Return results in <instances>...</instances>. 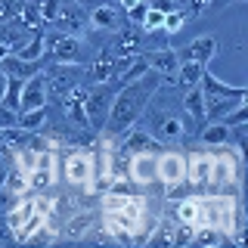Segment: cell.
I'll return each mask as SVG.
<instances>
[{"label": "cell", "instance_id": "obj_1", "mask_svg": "<svg viewBox=\"0 0 248 248\" xmlns=\"http://www.w3.org/2000/svg\"><path fill=\"white\" fill-rule=\"evenodd\" d=\"M165 84V78H161L158 72H146L143 78H137V81H130V84H121L118 90H115V96H112V106H108V118H106V127L108 134H127L134 124L143 118V112H146V106H149V99H152V93Z\"/></svg>", "mask_w": 248, "mask_h": 248}, {"label": "cell", "instance_id": "obj_2", "mask_svg": "<svg viewBox=\"0 0 248 248\" xmlns=\"http://www.w3.org/2000/svg\"><path fill=\"white\" fill-rule=\"evenodd\" d=\"M143 118H146V130H149L161 146H165V143H180V140L192 130V124L183 115V108H180V112H174V108H161L158 103H155V93H152L149 106H146Z\"/></svg>", "mask_w": 248, "mask_h": 248}, {"label": "cell", "instance_id": "obj_3", "mask_svg": "<svg viewBox=\"0 0 248 248\" xmlns=\"http://www.w3.org/2000/svg\"><path fill=\"white\" fill-rule=\"evenodd\" d=\"M118 87H121V84L112 87V81H103V84H90V87L84 90V112H87V127L90 130L99 134V130L106 127L108 106H112V96H115Z\"/></svg>", "mask_w": 248, "mask_h": 248}, {"label": "cell", "instance_id": "obj_4", "mask_svg": "<svg viewBox=\"0 0 248 248\" xmlns=\"http://www.w3.org/2000/svg\"><path fill=\"white\" fill-rule=\"evenodd\" d=\"M93 168H96V158L90 155V149H81V146H75V149L65 152V158H62V177H65L68 186H84L87 192H93Z\"/></svg>", "mask_w": 248, "mask_h": 248}, {"label": "cell", "instance_id": "obj_5", "mask_svg": "<svg viewBox=\"0 0 248 248\" xmlns=\"http://www.w3.org/2000/svg\"><path fill=\"white\" fill-rule=\"evenodd\" d=\"M46 59L53 62H72V65H87L93 59V50L81 34H56L46 46Z\"/></svg>", "mask_w": 248, "mask_h": 248}, {"label": "cell", "instance_id": "obj_6", "mask_svg": "<svg viewBox=\"0 0 248 248\" xmlns=\"http://www.w3.org/2000/svg\"><path fill=\"white\" fill-rule=\"evenodd\" d=\"M155 183H161L165 189H174V186L186 183V158L180 152L161 149L155 155Z\"/></svg>", "mask_w": 248, "mask_h": 248}, {"label": "cell", "instance_id": "obj_7", "mask_svg": "<svg viewBox=\"0 0 248 248\" xmlns=\"http://www.w3.org/2000/svg\"><path fill=\"white\" fill-rule=\"evenodd\" d=\"M46 78V90L50 96H65L68 90L81 87L84 81V65H72V62H53L50 72H44Z\"/></svg>", "mask_w": 248, "mask_h": 248}, {"label": "cell", "instance_id": "obj_8", "mask_svg": "<svg viewBox=\"0 0 248 248\" xmlns=\"http://www.w3.org/2000/svg\"><path fill=\"white\" fill-rule=\"evenodd\" d=\"M146 50V31L140 28V25H124L118 31H112V41H108L106 46V53L108 56H137V53H143Z\"/></svg>", "mask_w": 248, "mask_h": 248}, {"label": "cell", "instance_id": "obj_9", "mask_svg": "<svg viewBox=\"0 0 248 248\" xmlns=\"http://www.w3.org/2000/svg\"><path fill=\"white\" fill-rule=\"evenodd\" d=\"M199 90H202L205 106L217 103V99H245L248 96V87H236V84L220 81V78H214L208 68H205V75H202V81H199Z\"/></svg>", "mask_w": 248, "mask_h": 248}, {"label": "cell", "instance_id": "obj_10", "mask_svg": "<svg viewBox=\"0 0 248 248\" xmlns=\"http://www.w3.org/2000/svg\"><path fill=\"white\" fill-rule=\"evenodd\" d=\"M127 25V16L118 3H96L87 13V28L93 31H118Z\"/></svg>", "mask_w": 248, "mask_h": 248}, {"label": "cell", "instance_id": "obj_11", "mask_svg": "<svg viewBox=\"0 0 248 248\" xmlns=\"http://www.w3.org/2000/svg\"><path fill=\"white\" fill-rule=\"evenodd\" d=\"M50 106V90H46V78L44 72H34L22 81V93H19V112L25 108H41Z\"/></svg>", "mask_w": 248, "mask_h": 248}, {"label": "cell", "instance_id": "obj_12", "mask_svg": "<svg viewBox=\"0 0 248 248\" xmlns=\"http://www.w3.org/2000/svg\"><path fill=\"white\" fill-rule=\"evenodd\" d=\"M186 183L192 189H208L211 183V149L208 146H202V152L196 149L186 158Z\"/></svg>", "mask_w": 248, "mask_h": 248}, {"label": "cell", "instance_id": "obj_13", "mask_svg": "<svg viewBox=\"0 0 248 248\" xmlns=\"http://www.w3.org/2000/svg\"><path fill=\"white\" fill-rule=\"evenodd\" d=\"M50 25H53V31H59V34H81V31L87 28V10H84L78 0L75 3H65V0H62V10Z\"/></svg>", "mask_w": 248, "mask_h": 248}, {"label": "cell", "instance_id": "obj_14", "mask_svg": "<svg viewBox=\"0 0 248 248\" xmlns=\"http://www.w3.org/2000/svg\"><path fill=\"white\" fill-rule=\"evenodd\" d=\"M155 155L158 152H134L127 155V180L137 186H149L155 183Z\"/></svg>", "mask_w": 248, "mask_h": 248}, {"label": "cell", "instance_id": "obj_15", "mask_svg": "<svg viewBox=\"0 0 248 248\" xmlns=\"http://www.w3.org/2000/svg\"><path fill=\"white\" fill-rule=\"evenodd\" d=\"M214 53H217V37L214 34H202L196 41H189L186 46H180L177 56H180V62H199V65L208 68V62L214 59Z\"/></svg>", "mask_w": 248, "mask_h": 248}, {"label": "cell", "instance_id": "obj_16", "mask_svg": "<svg viewBox=\"0 0 248 248\" xmlns=\"http://www.w3.org/2000/svg\"><path fill=\"white\" fill-rule=\"evenodd\" d=\"M146 62H149L152 72H158L161 78H165V84L174 81L177 68H180V56H177L174 46H161V50H149L146 53Z\"/></svg>", "mask_w": 248, "mask_h": 248}, {"label": "cell", "instance_id": "obj_17", "mask_svg": "<svg viewBox=\"0 0 248 248\" xmlns=\"http://www.w3.org/2000/svg\"><path fill=\"white\" fill-rule=\"evenodd\" d=\"M93 223H96V214L93 211H81V214H72L65 220V227H62L59 239H65V242H81L84 236L93 230Z\"/></svg>", "mask_w": 248, "mask_h": 248}, {"label": "cell", "instance_id": "obj_18", "mask_svg": "<svg viewBox=\"0 0 248 248\" xmlns=\"http://www.w3.org/2000/svg\"><path fill=\"white\" fill-rule=\"evenodd\" d=\"M13 56L25 59V62H44L46 59V41H44V28L41 31H31V34L13 50Z\"/></svg>", "mask_w": 248, "mask_h": 248}, {"label": "cell", "instance_id": "obj_19", "mask_svg": "<svg viewBox=\"0 0 248 248\" xmlns=\"http://www.w3.org/2000/svg\"><path fill=\"white\" fill-rule=\"evenodd\" d=\"M183 115L189 118L192 127H202L205 124V99H202V90L199 87H189V90H183Z\"/></svg>", "mask_w": 248, "mask_h": 248}, {"label": "cell", "instance_id": "obj_20", "mask_svg": "<svg viewBox=\"0 0 248 248\" xmlns=\"http://www.w3.org/2000/svg\"><path fill=\"white\" fill-rule=\"evenodd\" d=\"M56 165H34L25 174V180H28V189H34V192H46V189H53V183H56V170H53Z\"/></svg>", "mask_w": 248, "mask_h": 248}, {"label": "cell", "instance_id": "obj_21", "mask_svg": "<svg viewBox=\"0 0 248 248\" xmlns=\"http://www.w3.org/2000/svg\"><path fill=\"white\" fill-rule=\"evenodd\" d=\"M199 143L202 146H230L232 143V130L227 124H220V121H208L205 130H202V137H199Z\"/></svg>", "mask_w": 248, "mask_h": 248}, {"label": "cell", "instance_id": "obj_22", "mask_svg": "<svg viewBox=\"0 0 248 248\" xmlns=\"http://www.w3.org/2000/svg\"><path fill=\"white\" fill-rule=\"evenodd\" d=\"M202 75H205V65H199V62H180V68H177L170 84H177L180 90H189V87H199Z\"/></svg>", "mask_w": 248, "mask_h": 248}, {"label": "cell", "instance_id": "obj_23", "mask_svg": "<svg viewBox=\"0 0 248 248\" xmlns=\"http://www.w3.org/2000/svg\"><path fill=\"white\" fill-rule=\"evenodd\" d=\"M0 72L6 78H28V75L41 72V62H25V59H19V56L10 53L6 59H0Z\"/></svg>", "mask_w": 248, "mask_h": 248}, {"label": "cell", "instance_id": "obj_24", "mask_svg": "<svg viewBox=\"0 0 248 248\" xmlns=\"http://www.w3.org/2000/svg\"><path fill=\"white\" fill-rule=\"evenodd\" d=\"M227 242H230V232L217 227H196V236H192V245H202V248H217Z\"/></svg>", "mask_w": 248, "mask_h": 248}, {"label": "cell", "instance_id": "obj_25", "mask_svg": "<svg viewBox=\"0 0 248 248\" xmlns=\"http://www.w3.org/2000/svg\"><path fill=\"white\" fill-rule=\"evenodd\" d=\"M146 72H149L146 53H137V56H130V59H127V65L121 68V75L115 78V81H118V84H130V81H137V78H143Z\"/></svg>", "mask_w": 248, "mask_h": 248}, {"label": "cell", "instance_id": "obj_26", "mask_svg": "<svg viewBox=\"0 0 248 248\" xmlns=\"http://www.w3.org/2000/svg\"><path fill=\"white\" fill-rule=\"evenodd\" d=\"M46 118H50V106L25 108V112H19V127H25V130H44L46 127Z\"/></svg>", "mask_w": 248, "mask_h": 248}, {"label": "cell", "instance_id": "obj_27", "mask_svg": "<svg viewBox=\"0 0 248 248\" xmlns=\"http://www.w3.org/2000/svg\"><path fill=\"white\" fill-rule=\"evenodd\" d=\"M220 124H227V127H242V124H248V103H245V99L232 106L230 112L220 118Z\"/></svg>", "mask_w": 248, "mask_h": 248}, {"label": "cell", "instance_id": "obj_28", "mask_svg": "<svg viewBox=\"0 0 248 248\" xmlns=\"http://www.w3.org/2000/svg\"><path fill=\"white\" fill-rule=\"evenodd\" d=\"M192 236H196V227H192V223H180V220H174V239H170V245H174V248L192 245Z\"/></svg>", "mask_w": 248, "mask_h": 248}, {"label": "cell", "instance_id": "obj_29", "mask_svg": "<svg viewBox=\"0 0 248 248\" xmlns=\"http://www.w3.org/2000/svg\"><path fill=\"white\" fill-rule=\"evenodd\" d=\"M186 19H189V13H186V10L165 13V25H161V31H165V34H177V31H183Z\"/></svg>", "mask_w": 248, "mask_h": 248}, {"label": "cell", "instance_id": "obj_30", "mask_svg": "<svg viewBox=\"0 0 248 248\" xmlns=\"http://www.w3.org/2000/svg\"><path fill=\"white\" fill-rule=\"evenodd\" d=\"M161 25H165V13L155 10V6H146L143 19H140V28L143 31H161Z\"/></svg>", "mask_w": 248, "mask_h": 248}, {"label": "cell", "instance_id": "obj_31", "mask_svg": "<svg viewBox=\"0 0 248 248\" xmlns=\"http://www.w3.org/2000/svg\"><path fill=\"white\" fill-rule=\"evenodd\" d=\"M37 10H41V19H44V25H46V22H53L59 16L62 0H37Z\"/></svg>", "mask_w": 248, "mask_h": 248}, {"label": "cell", "instance_id": "obj_32", "mask_svg": "<svg viewBox=\"0 0 248 248\" xmlns=\"http://www.w3.org/2000/svg\"><path fill=\"white\" fill-rule=\"evenodd\" d=\"M16 124H19V112L0 103V127H16Z\"/></svg>", "mask_w": 248, "mask_h": 248}, {"label": "cell", "instance_id": "obj_33", "mask_svg": "<svg viewBox=\"0 0 248 248\" xmlns=\"http://www.w3.org/2000/svg\"><path fill=\"white\" fill-rule=\"evenodd\" d=\"M16 13H19L16 0H0V22H10V19H16Z\"/></svg>", "mask_w": 248, "mask_h": 248}, {"label": "cell", "instance_id": "obj_34", "mask_svg": "<svg viewBox=\"0 0 248 248\" xmlns=\"http://www.w3.org/2000/svg\"><path fill=\"white\" fill-rule=\"evenodd\" d=\"M140 3H146V0H118L121 10H130V6H140Z\"/></svg>", "mask_w": 248, "mask_h": 248}, {"label": "cell", "instance_id": "obj_35", "mask_svg": "<svg viewBox=\"0 0 248 248\" xmlns=\"http://www.w3.org/2000/svg\"><path fill=\"white\" fill-rule=\"evenodd\" d=\"M6 81H10V78H6L3 72H0V99H3V90H6Z\"/></svg>", "mask_w": 248, "mask_h": 248}, {"label": "cell", "instance_id": "obj_36", "mask_svg": "<svg viewBox=\"0 0 248 248\" xmlns=\"http://www.w3.org/2000/svg\"><path fill=\"white\" fill-rule=\"evenodd\" d=\"M10 53H13L10 46H6V44H0V59H6V56H10Z\"/></svg>", "mask_w": 248, "mask_h": 248}, {"label": "cell", "instance_id": "obj_37", "mask_svg": "<svg viewBox=\"0 0 248 248\" xmlns=\"http://www.w3.org/2000/svg\"><path fill=\"white\" fill-rule=\"evenodd\" d=\"M174 6H177V10H186V6H189V0H174Z\"/></svg>", "mask_w": 248, "mask_h": 248}, {"label": "cell", "instance_id": "obj_38", "mask_svg": "<svg viewBox=\"0 0 248 248\" xmlns=\"http://www.w3.org/2000/svg\"><path fill=\"white\" fill-rule=\"evenodd\" d=\"M3 180H6V165H0V186H3Z\"/></svg>", "mask_w": 248, "mask_h": 248}]
</instances>
